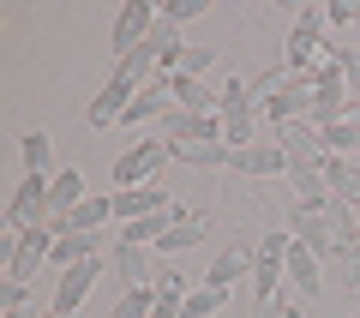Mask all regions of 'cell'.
Segmentation results:
<instances>
[{"label": "cell", "mask_w": 360, "mask_h": 318, "mask_svg": "<svg viewBox=\"0 0 360 318\" xmlns=\"http://www.w3.org/2000/svg\"><path fill=\"white\" fill-rule=\"evenodd\" d=\"M96 270H103V258H90V265H72V270H60V282H54V294H49V312H78V300L90 294Z\"/></svg>", "instance_id": "9"}, {"label": "cell", "mask_w": 360, "mask_h": 318, "mask_svg": "<svg viewBox=\"0 0 360 318\" xmlns=\"http://www.w3.org/2000/svg\"><path fill=\"white\" fill-rule=\"evenodd\" d=\"M324 13H330V25H348V18H360V0H330Z\"/></svg>", "instance_id": "34"}, {"label": "cell", "mask_w": 360, "mask_h": 318, "mask_svg": "<svg viewBox=\"0 0 360 318\" xmlns=\"http://www.w3.org/2000/svg\"><path fill=\"white\" fill-rule=\"evenodd\" d=\"M156 294H162V300H180V306H186V294H193V288H186V276H180V270H162V276H156Z\"/></svg>", "instance_id": "31"}, {"label": "cell", "mask_w": 360, "mask_h": 318, "mask_svg": "<svg viewBox=\"0 0 360 318\" xmlns=\"http://www.w3.org/2000/svg\"><path fill=\"white\" fill-rule=\"evenodd\" d=\"M13 306H30L25 300V282H0V312H13Z\"/></svg>", "instance_id": "33"}, {"label": "cell", "mask_w": 360, "mask_h": 318, "mask_svg": "<svg viewBox=\"0 0 360 318\" xmlns=\"http://www.w3.org/2000/svg\"><path fill=\"white\" fill-rule=\"evenodd\" d=\"M324 144H330V156H342V151H360V120H336V127H324Z\"/></svg>", "instance_id": "29"}, {"label": "cell", "mask_w": 360, "mask_h": 318, "mask_svg": "<svg viewBox=\"0 0 360 318\" xmlns=\"http://www.w3.org/2000/svg\"><path fill=\"white\" fill-rule=\"evenodd\" d=\"M162 204H174L162 186H127V192H115V217L139 222V217H150V210H162Z\"/></svg>", "instance_id": "15"}, {"label": "cell", "mask_w": 360, "mask_h": 318, "mask_svg": "<svg viewBox=\"0 0 360 318\" xmlns=\"http://www.w3.org/2000/svg\"><path fill=\"white\" fill-rule=\"evenodd\" d=\"M132 96H139V90H132L127 78H108V84L96 90V102H90V108H84V120H90V127H96V132H103L108 120H120V115H127V102H132Z\"/></svg>", "instance_id": "11"}, {"label": "cell", "mask_w": 360, "mask_h": 318, "mask_svg": "<svg viewBox=\"0 0 360 318\" xmlns=\"http://www.w3.org/2000/svg\"><path fill=\"white\" fill-rule=\"evenodd\" d=\"M288 241L295 234H264L252 246V294L258 300H283V282H288Z\"/></svg>", "instance_id": "2"}, {"label": "cell", "mask_w": 360, "mask_h": 318, "mask_svg": "<svg viewBox=\"0 0 360 318\" xmlns=\"http://www.w3.org/2000/svg\"><path fill=\"white\" fill-rule=\"evenodd\" d=\"M288 288H300V294L324 288V258L312 246H300V241H288Z\"/></svg>", "instance_id": "13"}, {"label": "cell", "mask_w": 360, "mask_h": 318, "mask_svg": "<svg viewBox=\"0 0 360 318\" xmlns=\"http://www.w3.org/2000/svg\"><path fill=\"white\" fill-rule=\"evenodd\" d=\"M222 306H229V288H193L186 294V306H180V318H210V312H222Z\"/></svg>", "instance_id": "26"}, {"label": "cell", "mask_w": 360, "mask_h": 318, "mask_svg": "<svg viewBox=\"0 0 360 318\" xmlns=\"http://www.w3.org/2000/svg\"><path fill=\"white\" fill-rule=\"evenodd\" d=\"M240 276H252V246H229V253L210 265L205 282H210V288H229V294H234V282H240Z\"/></svg>", "instance_id": "20"}, {"label": "cell", "mask_w": 360, "mask_h": 318, "mask_svg": "<svg viewBox=\"0 0 360 318\" xmlns=\"http://www.w3.org/2000/svg\"><path fill=\"white\" fill-rule=\"evenodd\" d=\"M90 258H96V234H66V241H54L49 265L54 270H72V265H90Z\"/></svg>", "instance_id": "22"}, {"label": "cell", "mask_w": 360, "mask_h": 318, "mask_svg": "<svg viewBox=\"0 0 360 318\" xmlns=\"http://www.w3.org/2000/svg\"><path fill=\"white\" fill-rule=\"evenodd\" d=\"M54 253V234H49V222L42 229H25L18 234V246H13V258H6V282H30L37 276V265Z\"/></svg>", "instance_id": "7"}, {"label": "cell", "mask_w": 360, "mask_h": 318, "mask_svg": "<svg viewBox=\"0 0 360 318\" xmlns=\"http://www.w3.org/2000/svg\"><path fill=\"white\" fill-rule=\"evenodd\" d=\"M198 234H205V217H198V210H186V217H180L174 229L156 241V253H186V246H198Z\"/></svg>", "instance_id": "25"}, {"label": "cell", "mask_w": 360, "mask_h": 318, "mask_svg": "<svg viewBox=\"0 0 360 318\" xmlns=\"http://www.w3.org/2000/svg\"><path fill=\"white\" fill-rule=\"evenodd\" d=\"M324 222H330L336 246H342V253H354V241H360V204H348V198H336V192H330V204H324Z\"/></svg>", "instance_id": "18"}, {"label": "cell", "mask_w": 360, "mask_h": 318, "mask_svg": "<svg viewBox=\"0 0 360 318\" xmlns=\"http://www.w3.org/2000/svg\"><path fill=\"white\" fill-rule=\"evenodd\" d=\"M150 25H156V6H150V0H127V6H120V18H115V37H108L120 61H127L132 49H144Z\"/></svg>", "instance_id": "6"}, {"label": "cell", "mask_w": 360, "mask_h": 318, "mask_svg": "<svg viewBox=\"0 0 360 318\" xmlns=\"http://www.w3.org/2000/svg\"><path fill=\"white\" fill-rule=\"evenodd\" d=\"M144 49L156 54V66H174V54H180V25L156 13V25H150V37H144Z\"/></svg>", "instance_id": "23"}, {"label": "cell", "mask_w": 360, "mask_h": 318, "mask_svg": "<svg viewBox=\"0 0 360 318\" xmlns=\"http://www.w3.org/2000/svg\"><path fill=\"white\" fill-rule=\"evenodd\" d=\"M115 270L127 276V288H156V258H150V246H132V241H120L115 246Z\"/></svg>", "instance_id": "10"}, {"label": "cell", "mask_w": 360, "mask_h": 318, "mask_svg": "<svg viewBox=\"0 0 360 318\" xmlns=\"http://www.w3.org/2000/svg\"><path fill=\"white\" fill-rule=\"evenodd\" d=\"M324 25H330L324 6H307V13L295 18V30H288V66H312L324 54Z\"/></svg>", "instance_id": "4"}, {"label": "cell", "mask_w": 360, "mask_h": 318, "mask_svg": "<svg viewBox=\"0 0 360 318\" xmlns=\"http://www.w3.org/2000/svg\"><path fill=\"white\" fill-rule=\"evenodd\" d=\"M168 96H174V108H186V115H217L222 90H205L198 78H174V72H168Z\"/></svg>", "instance_id": "19"}, {"label": "cell", "mask_w": 360, "mask_h": 318, "mask_svg": "<svg viewBox=\"0 0 360 318\" xmlns=\"http://www.w3.org/2000/svg\"><path fill=\"white\" fill-rule=\"evenodd\" d=\"M150 318H180V300H162V294H156V306H150Z\"/></svg>", "instance_id": "35"}, {"label": "cell", "mask_w": 360, "mask_h": 318, "mask_svg": "<svg viewBox=\"0 0 360 318\" xmlns=\"http://www.w3.org/2000/svg\"><path fill=\"white\" fill-rule=\"evenodd\" d=\"M324 180H330V192H336V198L360 204V168L348 163V156H330V163H324Z\"/></svg>", "instance_id": "24"}, {"label": "cell", "mask_w": 360, "mask_h": 318, "mask_svg": "<svg viewBox=\"0 0 360 318\" xmlns=\"http://www.w3.org/2000/svg\"><path fill=\"white\" fill-rule=\"evenodd\" d=\"M0 318H42L37 306H13V312H0Z\"/></svg>", "instance_id": "36"}, {"label": "cell", "mask_w": 360, "mask_h": 318, "mask_svg": "<svg viewBox=\"0 0 360 318\" xmlns=\"http://www.w3.org/2000/svg\"><path fill=\"white\" fill-rule=\"evenodd\" d=\"M288 192H295V204H307V210H324V204H330L324 168H288Z\"/></svg>", "instance_id": "17"}, {"label": "cell", "mask_w": 360, "mask_h": 318, "mask_svg": "<svg viewBox=\"0 0 360 318\" xmlns=\"http://www.w3.org/2000/svg\"><path fill=\"white\" fill-rule=\"evenodd\" d=\"M168 156H174L168 144H139V151H127V156L115 163V186H120V192H127V186H150V174L168 163Z\"/></svg>", "instance_id": "8"}, {"label": "cell", "mask_w": 360, "mask_h": 318, "mask_svg": "<svg viewBox=\"0 0 360 318\" xmlns=\"http://www.w3.org/2000/svg\"><path fill=\"white\" fill-rule=\"evenodd\" d=\"M252 84H246L240 72L229 78V84H222V96H217V115H222V144H229V151H246V144H252Z\"/></svg>", "instance_id": "1"}, {"label": "cell", "mask_w": 360, "mask_h": 318, "mask_svg": "<svg viewBox=\"0 0 360 318\" xmlns=\"http://www.w3.org/2000/svg\"><path fill=\"white\" fill-rule=\"evenodd\" d=\"M205 13V0H168L162 6V18H174V25H186V18H198Z\"/></svg>", "instance_id": "32"}, {"label": "cell", "mask_w": 360, "mask_h": 318, "mask_svg": "<svg viewBox=\"0 0 360 318\" xmlns=\"http://www.w3.org/2000/svg\"><path fill=\"white\" fill-rule=\"evenodd\" d=\"M210 61H217V49H198V42H180V54H174V66H168V72H174V78H198V72H205Z\"/></svg>", "instance_id": "27"}, {"label": "cell", "mask_w": 360, "mask_h": 318, "mask_svg": "<svg viewBox=\"0 0 360 318\" xmlns=\"http://www.w3.org/2000/svg\"><path fill=\"white\" fill-rule=\"evenodd\" d=\"M49 151H54L49 132H25V144H18V156H25V174H49Z\"/></svg>", "instance_id": "28"}, {"label": "cell", "mask_w": 360, "mask_h": 318, "mask_svg": "<svg viewBox=\"0 0 360 318\" xmlns=\"http://www.w3.org/2000/svg\"><path fill=\"white\" fill-rule=\"evenodd\" d=\"M288 234H295L300 246H312L319 258H342V246H336V234H330V222H324V210L288 204Z\"/></svg>", "instance_id": "5"}, {"label": "cell", "mask_w": 360, "mask_h": 318, "mask_svg": "<svg viewBox=\"0 0 360 318\" xmlns=\"http://www.w3.org/2000/svg\"><path fill=\"white\" fill-rule=\"evenodd\" d=\"M234 174H252V180H270V174H283L288 168V156H283V144H246V151H234Z\"/></svg>", "instance_id": "12"}, {"label": "cell", "mask_w": 360, "mask_h": 318, "mask_svg": "<svg viewBox=\"0 0 360 318\" xmlns=\"http://www.w3.org/2000/svg\"><path fill=\"white\" fill-rule=\"evenodd\" d=\"M108 217H115V198H103V192H90V198L78 204L72 217H66V234H96V229H103Z\"/></svg>", "instance_id": "21"}, {"label": "cell", "mask_w": 360, "mask_h": 318, "mask_svg": "<svg viewBox=\"0 0 360 318\" xmlns=\"http://www.w3.org/2000/svg\"><path fill=\"white\" fill-rule=\"evenodd\" d=\"M162 115H168V78H150V84L127 102L120 120H127V127H144V120H162Z\"/></svg>", "instance_id": "16"}, {"label": "cell", "mask_w": 360, "mask_h": 318, "mask_svg": "<svg viewBox=\"0 0 360 318\" xmlns=\"http://www.w3.org/2000/svg\"><path fill=\"white\" fill-rule=\"evenodd\" d=\"M84 198L90 192H84V174H78V168H60V174L49 180V217H72Z\"/></svg>", "instance_id": "14"}, {"label": "cell", "mask_w": 360, "mask_h": 318, "mask_svg": "<svg viewBox=\"0 0 360 318\" xmlns=\"http://www.w3.org/2000/svg\"><path fill=\"white\" fill-rule=\"evenodd\" d=\"M348 265H354V276H360V241H354V253H348Z\"/></svg>", "instance_id": "37"}, {"label": "cell", "mask_w": 360, "mask_h": 318, "mask_svg": "<svg viewBox=\"0 0 360 318\" xmlns=\"http://www.w3.org/2000/svg\"><path fill=\"white\" fill-rule=\"evenodd\" d=\"M42 222H49V180H42V174H25V186H18L13 204H6V234L42 229Z\"/></svg>", "instance_id": "3"}, {"label": "cell", "mask_w": 360, "mask_h": 318, "mask_svg": "<svg viewBox=\"0 0 360 318\" xmlns=\"http://www.w3.org/2000/svg\"><path fill=\"white\" fill-rule=\"evenodd\" d=\"M150 306H156V288H127L108 318H150Z\"/></svg>", "instance_id": "30"}]
</instances>
